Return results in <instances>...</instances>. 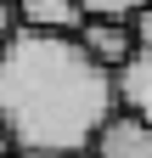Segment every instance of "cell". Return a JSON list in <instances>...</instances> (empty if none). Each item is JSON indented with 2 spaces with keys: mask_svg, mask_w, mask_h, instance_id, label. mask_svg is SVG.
I'll use <instances>...</instances> for the list:
<instances>
[{
  "mask_svg": "<svg viewBox=\"0 0 152 158\" xmlns=\"http://www.w3.org/2000/svg\"><path fill=\"white\" fill-rule=\"evenodd\" d=\"M79 45L96 56L102 68H113V73H118L130 56L141 51V28H135V23H107V17H90V23L79 28Z\"/></svg>",
  "mask_w": 152,
  "mask_h": 158,
  "instance_id": "cell-2",
  "label": "cell"
},
{
  "mask_svg": "<svg viewBox=\"0 0 152 158\" xmlns=\"http://www.w3.org/2000/svg\"><path fill=\"white\" fill-rule=\"evenodd\" d=\"M17 147H11V135H6V124H0V158H11Z\"/></svg>",
  "mask_w": 152,
  "mask_h": 158,
  "instance_id": "cell-9",
  "label": "cell"
},
{
  "mask_svg": "<svg viewBox=\"0 0 152 158\" xmlns=\"http://www.w3.org/2000/svg\"><path fill=\"white\" fill-rule=\"evenodd\" d=\"M118 118V73L79 45V34H34L0 51V124L11 147H45L62 158L96 152Z\"/></svg>",
  "mask_w": 152,
  "mask_h": 158,
  "instance_id": "cell-1",
  "label": "cell"
},
{
  "mask_svg": "<svg viewBox=\"0 0 152 158\" xmlns=\"http://www.w3.org/2000/svg\"><path fill=\"white\" fill-rule=\"evenodd\" d=\"M96 158H152V124L135 118V113H118V118L102 130Z\"/></svg>",
  "mask_w": 152,
  "mask_h": 158,
  "instance_id": "cell-5",
  "label": "cell"
},
{
  "mask_svg": "<svg viewBox=\"0 0 152 158\" xmlns=\"http://www.w3.org/2000/svg\"><path fill=\"white\" fill-rule=\"evenodd\" d=\"M17 17H23V28H34V34H79L90 23L79 0H17Z\"/></svg>",
  "mask_w": 152,
  "mask_h": 158,
  "instance_id": "cell-3",
  "label": "cell"
},
{
  "mask_svg": "<svg viewBox=\"0 0 152 158\" xmlns=\"http://www.w3.org/2000/svg\"><path fill=\"white\" fill-rule=\"evenodd\" d=\"M17 28H23V17H17V0H0V51L17 40Z\"/></svg>",
  "mask_w": 152,
  "mask_h": 158,
  "instance_id": "cell-7",
  "label": "cell"
},
{
  "mask_svg": "<svg viewBox=\"0 0 152 158\" xmlns=\"http://www.w3.org/2000/svg\"><path fill=\"white\" fill-rule=\"evenodd\" d=\"M118 113H135L152 124V45H141L118 68Z\"/></svg>",
  "mask_w": 152,
  "mask_h": 158,
  "instance_id": "cell-4",
  "label": "cell"
},
{
  "mask_svg": "<svg viewBox=\"0 0 152 158\" xmlns=\"http://www.w3.org/2000/svg\"><path fill=\"white\" fill-rule=\"evenodd\" d=\"M85 17H107V23H135L146 11V0H79Z\"/></svg>",
  "mask_w": 152,
  "mask_h": 158,
  "instance_id": "cell-6",
  "label": "cell"
},
{
  "mask_svg": "<svg viewBox=\"0 0 152 158\" xmlns=\"http://www.w3.org/2000/svg\"><path fill=\"white\" fill-rule=\"evenodd\" d=\"M79 158H96V152H79Z\"/></svg>",
  "mask_w": 152,
  "mask_h": 158,
  "instance_id": "cell-10",
  "label": "cell"
},
{
  "mask_svg": "<svg viewBox=\"0 0 152 158\" xmlns=\"http://www.w3.org/2000/svg\"><path fill=\"white\" fill-rule=\"evenodd\" d=\"M135 28H141V45H152V0H146V11L135 17Z\"/></svg>",
  "mask_w": 152,
  "mask_h": 158,
  "instance_id": "cell-8",
  "label": "cell"
}]
</instances>
